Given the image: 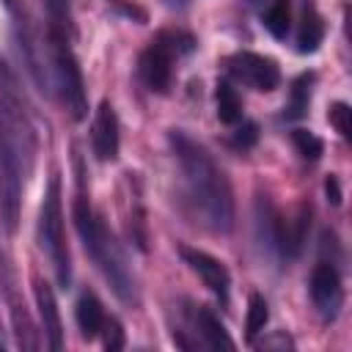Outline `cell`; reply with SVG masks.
Here are the masks:
<instances>
[{"label":"cell","instance_id":"cell-1","mask_svg":"<svg viewBox=\"0 0 352 352\" xmlns=\"http://www.w3.org/2000/svg\"><path fill=\"white\" fill-rule=\"evenodd\" d=\"M168 140L182 170L190 212L206 231L228 234L234 228V192L226 173L212 160V154L182 129H170Z\"/></svg>","mask_w":352,"mask_h":352},{"label":"cell","instance_id":"cell-2","mask_svg":"<svg viewBox=\"0 0 352 352\" xmlns=\"http://www.w3.org/2000/svg\"><path fill=\"white\" fill-rule=\"evenodd\" d=\"M74 226H77L85 253L91 256V261L96 264L102 278L110 283L113 294L126 305H138V300H140L138 278H135L121 245L116 242V236L110 234L104 220L91 209L88 198L82 192H77V198H74Z\"/></svg>","mask_w":352,"mask_h":352},{"label":"cell","instance_id":"cell-3","mask_svg":"<svg viewBox=\"0 0 352 352\" xmlns=\"http://www.w3.org/2000/svg\"><path fill=\"white\" fill-rule=\"evenodd\" d=\"M38 245L44 248L55 280L60 289L72 286V256L66 245V231H63V204H60V179L52 176L38 209Z\"/></svg>","mask_w":352,"mask_h":352},{"label":"cell","instance_id":"cell-4","mask_svg":"<svg viewBox=\"0 0 352 352\" xmlns=\"http://www.w3.org/2000/svg\"><path fill=\"white\" fill-rule=\"evenodd\" d=\"M192 36L184 30H162L143 52L138 60V74L143 85L154 94H168L170 80H173V58L182 52L192 50Z\"/></svg>","mask_w":352,"mask_h":352},{"label":"cell","instance_id":"cell-5","mask_svg":"<svg viewBox=\"0 0 352 352\" xmlns=\"http://www.w3.org/2000/svg\"><path fill=\"white\" fill-rule=\"evenodd\" d=\"M19 201H22V157L16 154L14 143L6 138L0 146V223L6 234L16 231Z\"/></svg>","mask_w":352,"mask_h":352},{"label":"cell","instance_id":"cell-6","mask_svg":"<svg viewBox=\"0 0 352 352\" xmlns=\"http://www.w3.org/2000/svg\"><path fill=\"white\" fill-rule=\"evenodd\" d=\"M231 77H236L239 82H245L248 88L253 91H275L278 82H280V69L272 58L267 55H258V52H234L228 60H226Z\"/></svg>","mask_w":352,"mask_h":352},{"label":"cell","instance_id":"cell-7","mask_svg":"<svg viewBox=\"0 0 352 352\" xmlns=\"http://www.w3.org/2000/svg\"><path fill=\"white\" fill-rule=\"evenodd\" d=\"M308 289H311V300L316 311L322 314V319H336L341 300H344V289H341V275L333 261H319L314 267Z\"/></svg>","mask_w":352,"mask_h":352},{"label":"cell","instance_id":"cell-8","mask_svg":"<svg viewBox=\"0 0 352 352\" xmlns=\"http://www.w3.org/2000/svg\"><path fill=\"white\" fill-rule=\"evenodd\" d=\"M179 253H182V258H184V264L204 280V286L226 305L228 302V289H231V275H228V270H226V264L220 261V258H214V256H209L206 250H198V248H179Z\"/></svg>","mask_w":352,"mask_h":352},{"label":"cell","instance_id":"cell-9","mask_svg":"<svg viewBox=\"0 0 352 352\" xmlns=\"http://www.w3.org/2000/svg\"><path fill=\"white\" fill-rule=\"evenodd\" d=\"M91 146H94V154L99 162H113L118 157V146H121L118 116L107 99L99 102V107H96V116L91 124Z\"/></svg>","mask_w":352,"mask_h":352},{"label":"cell","instance_id":"cell-10","mask_svg":"<svg viewBox=\"0 0 352 352\" xmlns=\"http://www.w3.org/2000/svg\"><path fill=\"white\" fill-rule=\"evenodd\" d=\"M33 292H36V305H38L44 336H47V346L52 352H60L63 349V322H60V311H58L55 294H52L50 283H44V280H36Z\"/></svg>","mask_w":352,"mask_h":352},{"label":"cell","instance_id":"cell-11","mask_svg":"<svg viewBox=\"0 0 352 352\" xmlns=\"http://www.w3.org/2000/svg\"><path fill=\"white\" fill-rule=\"evenodd\" d=\"M74 319H77V327H80L82 338L91 341V338H96L102 333L107 316H104V308H102V302H99V297L94 292H82L80 294V300L74 305Z\"/></svg>","mask_w":352,"mask_h":352},{"label":"cell","instance_id":"cell-12","mask_svg":"<svg viewBox=\"0 0 352 352\" xmlns=\"http://www.w3.org/2000/svg\"><path fill=\"white\" fill-rule=\"evenodd\" d=\"M322 36H324V22H322L316 6L311 0H305L302 16H300V30H297V52H302V55L316 52L322 44Z\"/></svg>","mask_w":352,"mask_h":352},{"label":"cell","instance_id":"cell-13","mask_svg":"<svg viewBox=\"0 0 352 352\" xmlns=\"http://www.w3.org/2000/svg\"><path fill=\"white\" fill-rule=\"evenodd\" d=\"M192 319H195V327H198V333H201V338H204V346H209V349H234L231 336L226 333L223 322H220L209 308L198 305L195 314H192Z\"/></svg>","mask_w":352,"mask_h":352},{"label":"cell","instance_id":"cell-14","mask_svg":"<svg viewBox=\"0 0 352 352\" xmlns=\"http://www.w3.org/2000/svg\"><path fill=\"white\" fill-rule=\"evenodd\" d=\"M6 294H8V305H11V319H14V333H16V344L22 349H36V336H33V324L25 314V305L16 300V292H14V280L11 275L6 272Z\"/></svg>","mask_w":352,"mask_h":352},{"label":"cell","instance_id":"cell-15","mask_svg":"<svg viewBox=\"0 0 352 352\" xmlns=\"http://www.w3.org/2000/svg\"><path fill=\"white\" fill-rule=\"evenodd\" d=\"M214 96H217V118H220L223 124H236V121L242 118V99H239V94L231 88V82L220 80Z\"/></svg>","mask_w":352,"mask_h":352},{"label":"cell","instance_id":"cell-16","mask_svg":"<svg viewBox=\"0 0 352 352\" xmlns=\"http://www.w3.org/2000/svg\"><path fill=\"white\" fill-rule=\"evenodd\" d=\"M292 25V0H272L267 14H264V28L275 38H286Z\"/></svg>","mask_w":352,"mask_h":352},{"label":"cell","instance_id":"cell-17","mask_svg":"<svg viewBox=\"0 0 352 352\" xmlns=\"http://www.w3.org/2000/svg\"><path fill=\"white\" fill-rule=\"evenodd\" d=\"M267 322H270V305H267V300L261 294H250V300H248V316H245L248 341H253L264 330Z\"/></svg>","mask_w":352,"mask_h":352},{"label":"cell","instance_id":"cell-18","mask_svg":"<svg viewBox=\"0 0 352 352\" xmlns=\"http://www.w3.org/2000/svg\"><path fill=\"white\" fill-rule=\"evenodd\" d=\"M311 82H314L311 74H302V77L294 80V85H292V99H289V107H286V110H289L286 118H302V116H305L308 102H311Z\"/></svg>","mask_w":352,"mask_h":352},{"label":"cell","instance_id":"cell-19","mask_svg":"<svg viewBox=\"0 0 352 352\" xmlns=\"http://www.w3.org/2000/svg\"><path fill=\"white\" fill-rule=\"evenodd\" d=\"M292 143L300 151V157L302 160H311V162H316L322 157V151H324V143L314 132H308V129H294L292 132Z\"/></svg>","mask_w":352,"mask_h":352},{"label":"cell","instance_id":"cell-20","mask_svg":"<svg viewBox=\"0 0 352 352\" xmlns=\"http://www.w3.org/2000/svg\"><path fill=\"white\" fill-rule=\"evenodd\" d=\"M327 121H330V126H333L344 140H349V138H352V110H349V104H344V102L330 104Z\"/></svg>","mask_w":352,"mask_h":352},{"label":"cell","instance_id":"cell-21","mask_svg":"<svg viewBox=\"0 0 352 352\" xmlns=\"http://www.w3.org/2000/svg\"><path fill=\"white\" fill-rule=\"evenodd\" d=\"M104 349L107 352H118L124 346V330H121V322L118 319H104Z\"/></svg>","mask_w":352,"mask_h":352},{"label":"cell","instance_id":"cell-22","mask_svg":"<svg viewBox=\"0 0 352 352\" xmlns=\"http://www.w3.org/2000/svg\"><path fill=\"white\" fill-rule=\"evenodd\" d=\"M234 146L236 148H250L256 140H258V126L253 124V121H245L242 126H236V132H234Z\"/></svg>","mask_w":352,"mask_h":352},{"label":"cell","instance_id":"cell-23","mask_svg":"<svg viewBox=\"0 0 352 352\" xmlns=\"http://www.w3.org/2000/svg\"><path fill=\"white\" fill-rule=\"evenodd\" d=\"M324 192H327V201L330 204H341V184H338V179L336 176H327V182H324Z\"/></svg>","mask_w":352,"mask_h":352},{"label":"cell","instance_id":"cell-24","mask_svg":"<svg viewBox=\"0 0 352 352\" xmlns=\"http://www.w3.org/2000/svg\"><path fill=\"white\" fill-rule=\"evenodd\" d=\"M0 3H3V6H6L11 14H16V0H0Z\"/></svg>","mask_w":352,"mask_h":352},{"label":"cell","instance_id":"cell-25","mask_svg":"<svg viewBox=\"0 0 352 352\" xmlns=\"http://www.w3.org/2000/svg\"><path fill=\"white\" fill-rule=\"evenodd\" d=\"M3 140H6V129H3V124H0V146H3Z\"/></svg>","mask_w":352,"mask_h":352},{"label":"cell","instance_id":"cell-26","mask_svg":"<svg viewBox=\"0 0 352 352\" xmlns=\"http://www.w3.org/2000/svg\"><path fill=\"white\" fill-rule=\"evenodd\" d=\"M168 3H170V6H182L184 0H168Z\"/></svg>","mask_w":352,"mask_h":352},{"label":"cell","instance_id":"cell-27","mask_svg":"<svg viewBox=\"0 0 352 352\" xmlns=\"http://www.w3.org/2000/svg\"><path fill=\"white\" fill-rule=\"evenodd\" d=\"M3 349H6V346H3V344H0V352H3Z\"/></svg>","mask_w":352,"mask_h":352}]
</instances>
